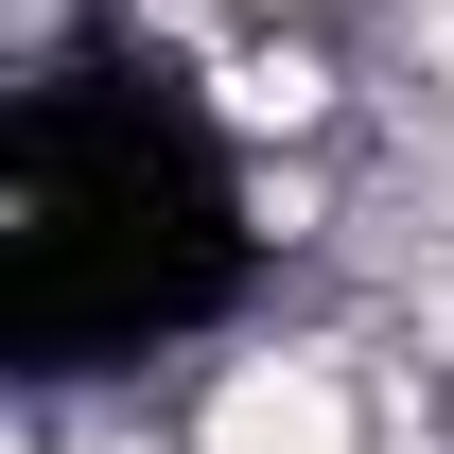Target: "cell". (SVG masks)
Returning a JSON list of instances; mask_svg holds the SVG:
<instances>
[{
    "instance_id": "cell-1",
    "label": "cell",
    "mask_w": 454,
    "mask_h": 454,
    "mask_svg": "<svg viewBox=\"0 0 454 454\" xmlns=\"http://www.w3.org/2000/svg\"><path fill=\"white\" fill-rule=\"evenodd\" d=\"M70 419H88V402H70ZM88 454H192V437H175V419H88Z\"/></svg>"
},
{
    "instance_id": "cell-2",
    "label": "cell",
    "mask_w": 454,
    "mask_h": 454,
    "mask_svg": "<svg viewBox=\"0 0 454 454\" xmlns=\"http://www.w3.org/2000/svg\"><path fill=\"white\" fill-rule=\"evenodd\" d=\"M210 18H367V0H210Z\"/></svg>"
}]
</instances>
